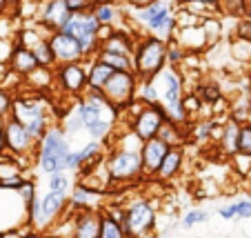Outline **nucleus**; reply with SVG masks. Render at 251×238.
<instances>
[{
    "label": "nucleus",
    "mask_w": 251,
    "mask_h": 238,
    "mask_svg": "<svg viewBox=\"0 0 251 238\" xmlns=\"http://www.w3.org/2000/svg\"><path fill=\"white\" fill-rule=\"evenodd\" d=\"M133 76L138 80H153L167 67V43L156 36H140L133 45Z\"/></svg>",
    "instance_id": "1"
},
{
    "label": "nucleus",
    "mask_w": 251,
    "mask_h": 238,
    "mask_svg": "<svg viewBox=\"0 0 251 238\" xmlns=\"http://www.w3.org/2000/svg\"><path fill=\"white\" fill-rule=\"evenodd\" d=\"M71 152L69 138H67L65 129L60 125H51L47 132L43 133V138L36 143V162H38L40 172L51 176V174L65 172V158Z\"/></svg>",
    "instance_id": "2"
},
{
    "label": "nucleus",
    "mask_w": 251,
    "mask_h": 238,
    "mask_svg": "<svg viewBox=\"0 0 251 238\" xmlns=\"http://www.w3.org/2000/svg\"><path fill=\"white\" fill-rule=\"evenodd\" d=\"M104 172L109 178V185H127V183L147 181L142 174V162L138 149L107 147L104 149Z\"/></svg>",
    "instance_id": "3"
},
{
    "label": "nucleus",
    "mask_w": 251,
    "mask_h": 238,
    "mask_svg": "<svg viewBox=\"0 0 251 238\" xmlns=\"http://www.w3.org/2000/svg\"><path fill=\"white\" fill-rule=\"evenodd\" d=\"M158 225V207L151 198L138 196L125 203V220L123 232L127 238H145L156 232Z\"/></svg>",
    "instance_id": "4"
},
{
    "label": "nucleus",
    "mask_w": 251,
    "mask_h": 238,
    "mask_svg": "<svg viewBox=\"0 0 251 238\" xmlns=\"http://www.w3.org/2000/svg\"><path fill=\"white\" fill-rule=\"evenodd\" d=\"M11 118H16L25 129L29 132L36 143L43 138V133L51 127V118H49V107L45 105L40 98H16L14 96V105H11Z\"/></svg>",
    "instance_id": "5"
},
{
    "label": "nucleus",
    "mask_w": 251,
    "mask_h": 238,
    "mask_svg": "<svg viewBox=\"0 0 251 238\" xmlns=\"http://www.w3.org/2000/svg\"><path fill=\"white\" fill-rule=\"evenodd\" d=\"M136 89H138V78L133 72H114V76L107 80V85L100 89L104 100L118 111V118L127 111V107L136 100Z\"/></svg>",
    "instance_id": "6"
},
{
    "label": "nucleus",
    "mask_w": 251,
    "mask_h": 238,
    "mask_svg": "<svg viewBox=\"0 0 251 238\" xmlns=\"http://www.w3.org/2000/svg\"><path fill=\"white\" fill-rule=\"evenodd\" d=\"M98 27H100L98 20H96L89 11H82V14L71 16L69 23H67L60 31L74 36V38L78 40V45H80L85 60H91V58H96V53H98V49H100V43H98V38H96Z\"/></svg>",
    "instance_id": "7"
},
{
    "label": "nucleus",
    "mask_w": 251,
    "mask_h": 238,
    "mask_svg": "<svg viewBox=\"0 0 251 238\" xmlns=\"http://www.w3.org/2000/svg\"><path fill=\"white\" fill-rule=\"evenodd\" d=\"M165 120H167V116L160 105H142L140 109L127 120V127L131 129V133L140 143H145V140H149V138H156L158 129L162 127Z\"/></svg>",
    "instance_id": "8"
},
{
    "label": "nucleus",
    "mask_w": 251,
    "mask_h": 238,
    "mask_svg": "<svg viewBox=\"0 0 251 238\" xmlns=\"http://www.w3.org/2000/svg\"><path fill=\"white\" fill-rule=\"evenodd\" d=\"M2 136H5V147L7 154H11L18 160H27V158H33L36 154V140L29 136V132L18 123L16 118H5V125H2Z\"/></svg>",
    "instance_id": "9"
},
{
    "label": "nucleus",
    "mask_w": 251,
    "mask_h": 238,
    "mask_svg": "<svg viewBox=\"0 0 251 238\" xmlns=\"http://www.w3.org/2000/svg\"><path fill=\"white\" fill-rule=\"evenodd\" d=\"M53 82L71 98H80L87 91V65L82 62H69V65L53 67Z\"/></svg>",
    "instance_id": "10"
},
{
    "label": "nucleus",
    "mask_w": 251,
    "mask_h": 238,
    "mask_svg": "<svg viewBox=\"0 0 251 238\" xmlns=\"http://www.w3.org/2000/svg\"><path fill=\"white\" fill-rule=\"evenodd\" d=\"M38 223L33 229L43 232V229H51V225H56L62 218V212L69 210V198H67V194L47 191L38 198Z\"/></svg>",
    "instance_id": "11"
},
{
    "label": "nucleus",
    "mask_w": 251,
    "mask_h": 238,
    "mask_svg": "<svg viewBox=\"0 0 251 238\" xmlns=\"http://www.w3.org/2000/svg\"><path fill=\"white\" fill-rule=\"evenodd\" d=\"M47 40H49V47H51L56 65H69V62H82L85 60L78 40L74 38V36H69V33L53 31V33L47 36Z\"/></svg>",
    "instance_id": "12"
},
{
    "label": "nucleus",
    "mask_w": 251,
    "mask_h": 238,
    "mask_svg": "<svg viewBox=\"0 0 251 238\" xmlns=\"http://www.w3.org/2000/svg\"><path fill=\"white\" fill-rule=\"evenodd\" d=\"M167 152H169V147L158 138H149V140H145V143H140L138 154H140L142 174H145V178L156 176L158 167H160V162H162V158H165Z\"/></svg>",
    "instance_id": "13"
},
{
    "label": "nucleus",
    "mask_w": 251,
    "mask_h": 238,
    "mask_svg": "<svg viewBox=\"0 0 251 238\" xmlns=\"http://www.w3.org/2000/svg\"><path fill=\"white\" fill-rule=\"evenodd\" d=\"M100 218H102V212L98 210L74 212V216H71V238H98Z\"/></svg>",
    "instance_id": "14"
},
{
    "label": "nucleus",
    "mask_w": 251,
    "mask_h": 238,
    "mask_svg": "<svg viewBox=\"0 0 251 238\" xmlns=\"http://www.w3.org/2000/svg\"><path fill=\"white\" fill-rule=\"evenodd\" d=\"M71 11L67 9L65 0H47L40 9V27H45L49 33L60 31L71 18Z\"/></svg>",
    "instance_id": "15"
},
{
    "label": "nucleus",
    "mask_w": 251,
    "mask_h": 238,
    "mask_svg": "<svg viewBox=\"0 0 251 238\" xmlns=\"http://www.w3.org/2000/svg\"><path fill=\"white\" fill-rule=\"evenodd\" d=\"M182 165H185V147H169V152L162 158L153 181H158V183L174 181V178L182 172Z\"/></svg>",
    "instance_id": "16"
},
{
    "label": "nucleus",
    "mask_w": 251,
    "mask_h": 238,
    "mask_svg": "<svg viewBox=\"0 0 251 238\" xmlns=\"http://www.w3.org/2000/svg\"><path fill=\"white\" fill-rule=\"evenodd\" d=\"M7 69H9L14 76L27 78L33 69H38V62L33 58V53L29 52L27 47H20V45L14 43V49L9 53V60H7Z\"/></svg>",
    "instance_id": "17"
},
{
    "label": "nucleus",
    "mask_w": 251,
    "mask_h": 238,
    "mask_svg": "<svg viewBox=\"0 0 251 238\" xmlns=\"http://www.w3.org/2000/svg\"><path fill=\"white\" fill-rule=\"evenodd\" d=\"M133 45H136V38H133L131 33H129L127 29H118V27H116L114 33H111L109 38L100 43V49H98V52L118 53V56H129V58H131Z\"/></svg>",
    "instance_id": "18"
},
{
    "label": "nucleus",
    "mask_w": 251,
    "mask_h": 238,
    "mask_svg": "<svg viewBox=\"0 0 251 238\" xmlns=\"http://www.w3.org/2000/svg\"><path fill=\"white\" fill-rule=\"evenodd\" d=\"M69 198V210L74 212H82V210H102L100 203H102V194H96V191H89L87 187H82L80 183L71 187V191L67 194Z\"/></svg>",
    "instance_id": "19"
},
{
    "label": "nucleus",
    "mask_w": 251,
    "mask_h": 238,
    "mask_svg": "<svg viewBox=\"0 0 251 238\" xmlns=\"http://www.w3.org/2000/svg\"><path fill=\"white\" fill-rule=\"evenodd\" d=\"M85 65H87V89L91 91H100L107 85V80L114 76V69L109 65H104L102 60H98V58L85 60Z\"/></svg>",
    "instance_id": "20"
},
{
    "label": "nucleus",
    "mask_w": 251,
    "mask_h": 238,
    "mask_svg": "<svg viewBox=\"0 0 251 238\" xmlns=\"http://www.w3.org/2000/svg\"><path fill=\"white\" fill-rule=\"evenodd\" d=\"M89 14L98 20V25L116 27V20L120 18V2H114V0H94V5L89 7Z\"/></svg>",
    "instance_id": "21"
},
{
    "label": "nucleus",
    "mask_w": 251,
    "mask_h": 238,
    "mask_svg": "<svg viewBox=\"0 0 251 238\" xmlns=\"http://www.w3.org/2000/svg\"><path fill=\"white\" fill-rule=\"evenodd\" d=\"M156 138L162 140L167 147H185V143H187V129L180 127V125H174V123H169V120H165V123H162V127L158 129Z\"/></svg>",
    "instance_id": "22"
},
{
    "label": "nucleus",
    "mask_w": 251,
    "mask_h": 238,
    "mask_svg": "<svg viewBox=\"0 0 251 238\" xmlns=\"http://www.w3.org/2000/svg\"><path fill=\"white\" fill-rule=\"evenodd\" d=\"M238 125L236 120L227 118L223 125L218 127V147L223 154H227V156H233L236 154V136H238Z\"/></svg>",
    "instance_id": "23"
},
{
    "label": "nucleus",
    "mask_w": 251,
    "mask_h": 238,
    "mask_svg": "<svg viewBox=\"0 0 251 238\" xmlns=\"http://www.w3.org/2000/svg\"><path fill=\"white\" fill-rule=\"evenodd\" d=\"M136 100H140L142 105H160L158 82L156 80H138Z\"/></svg>",
    "instance_id": "24"
},
{
    "label": "nucleus",
    "mask_w": 251,
    "mask_h": 238,
    "mask_svg": "<svg viewBox=\"0 0 251 238\" xmlns=\"http://www.w3.org/2000/svg\"><path fill=\"white\" fill-rule=\"evenodd\" d=\"M169 2L167 0H156V2H151V5H147V7H142V9H136V14H133V20H136L138 25H145L147 23H151L153 18H156L158 14H162L165 9H169Z\"/></svg>",
    "instance_id": "25"
},
{
    "label": "nucleus",
    "mask_w": 251,
    "mask_h": 238,
    "mask_svg": "<svg viewBox=\"0 0 251 238\" xmlns=\"http://www.w3.org/2000/svg\"><path fill=\"white\" fill-rule=\"evenodd\" d=\"M25 80L33 87L36 91H45L53 85V69H47V67H38V69H33Z\"/></svg>",
    "instance_id": "26"
},
{
    "label": "nucleus",
    "mask_w": 251,
    "mask_h": 238,
    "mask_svg": "<svg viewBox=\"0 0 251 238\" xmlns=\"http://www.w3.org/2000/svg\"><path fill=\"white\" fill-rule=\"evenodd\" d=\"M29 52L33 53L38 67H47V69H53L56 67V60H53V53H51V47H49V40L47 38H40L38 43L33 45Z\"/></svg>",
    "instance_id": "27"
},
{
    "label": "nucleus",
    "mask_w": 251,
    "mask_h": 238,
    "mask_svg": "<svg viewBox=\"0 0 251 238\" xmlns=\"http://www.w3.org/2000/svg\"><path fill=\"white\" fill-rule=\"evenodd\" d=\"M98 60H102L104 65H109L114 72H133V60L129 56H118V53H104L98 52L96 53Z\"/></svg>",
    "instance_id": "28"
},
{
    "label": "nucleus",
    "mask_w": 251,
    "mask_h": 238,
    "mask_svg": "<svg viewBox=\"0 0 251 238\" xmlns=\"http://www.w3.org/2000/svg\"><path fill=\"white\" fill-rule=\"evenodd\" d=\"M236 154L242 156H251V120L238 125V136H236Z\"/></svg>",
    "instance_id": "29"
},
{
    "label": "nucleus",
    "mask_w": 251,
    "mask_h": 238,
    "mask_svg": "<svg viewBox=\"0 0 251 238\" xmlns=\"http://www.w3.org/2000/svg\"><path fill=\"white\" fill-rule=\"evenodd\" d=\"M104 145L102 143H98V140H89L87 145H82L80 149H76V154H78V160H80V167L85 165V162H89V160H94L96 156H100V154H104Z\"/></svg>",
    "instance_id": "30"
},
{
    "label": "nucleus",
    "mask_w": 251,
    "mask_h": 238,
    "mask_svg": "<svg viewBox=\"0 0 251 238\" xmlns=\"http://www.w3.org/2000/svg\"><path fill=\"white\" fill-rule=\"evenodd\" d=\"M16 194H18V198L25 203V210H27V205H31L33 200L38 198V185H36L33 178H25L23 185L16 189Z\"/></svg>",
    "instance_id": "31"
},
{
    "label": "nucleus",
    "mask_w": 251,
    "mask_h": 238,
    "mask_svg": "<svg viewBox=\"0 0 251 238\" xmlns=\"http://www.w3.org/2000/svg\"><path fill=\"white\" fill-rule=\"evenodd\" d=\"M71 189V178L67 176V172L51 174L47 181V191H58V194H69Z\"/></svg>",
    "instance_id": "32"
},
{
    "label": "nucleus",
    "mask_w": 251,
    "mask_h": 238,
    "mask_svg": "<svg viewBox=\"0 0 251 238\" xmlns=\"http://www.w3.org/2000/svg\"><path fill=\"white\" fill-rule=\"evenodd\" d=\"M98 238H127L123 232V225L114 223L111 218H107V216L102 214V218H100V234Z\"/></svg>",
    "instance_id": "33"
},
{
    "label": "nucleus",
    "mask_w": 251,
    "mask_h": 238,
    "mask_svg": "<svg viewBox=\"0 0 251 238\" xmlns=\"http://www.w3.org/2000/svg\"><path fill=\"white\" fill-rule=\"evenodd\" d=\"M216 129H218V123L213 118H207V120H198L196 127L191 129V133H194L196 140H209L216 133Z\"/></svg>",
    "instance_id": "34"
},
{
    "label": "nucleus",
    "mask_w": 251,
    "mask_h": 238,
    "mask_svg": "<svg viewBox=\"0 0 251 238\" xmlns=\"http://www.w3.org/2000/svg\"><path fill=\"white\" fill-rule=\"evenodd\" d=\"M204 223H209L207 210H189L180 220V225L185 229H191V227H196V225H204Z\"/></svg>",
    "instance_id": "35"
},
{
    "label": "nucleus",
    "mask_w": 251,
    "mask_h": 238,
    "mask_svg": "<svg viewBox=\"0 0 251 238\" xmlns=\"http://www.w3.org/2000/svg\"><path fill=\"white\" fill-rule=\"evenodd\" d=\"M102 214L107 216V218H111L114 223H118V225H123V220H125V203H107V205L102 207Z\"/></svg>",
    "instance_id": "36"
},
{
    "label": "nucleus",
    "mask_w": 251,
    "mask_h": 238,
    "mask_svg": "<svg viewBox=\"0 0 251 238\" xmlns=\"http://www.w3.org/2000/svg\"><path fill=\"white\" fill-rule=\"evenodd\" d=\"M11 105H14V94H11V89L0 85V118H9Z\"/></svg>",
    "instance_id": "37"
},
{
    "label": "nucleus",
    "mask_w": 251,
    "mask_h": 238,
    "mask_svg": "<svg viewBox=\"0 0 251 238\" xmlns=\"http://www.w3.org/2000/svg\"><path fill=\"white\" fill-rule=\"evenodd\" d=\"M236 218H240V220H249L251 218V198L236 200Z\"/></svg>",
    "instance_id": "38"
},
{
    "label": "nucleus",
    "mask_w": 251,
    "mask_h": 238,
    "mask_svg": "<svg viewBox=\"0 0 251 238\" xmlns=\"http://www.w3.org/2000/svg\"><path fill=\"white\" fill-rule=\"evenodd\" d=\"M65 5L71 14H82V11H89L94 0H65Z\"/></svg>",
    "instance_id": "39"
},
{
    "label": "nucleus",
    "mask_w": 251,
    "mask_h": 238,
    "mask_svg": "<svg viewBox=\"0 0 251 238\" xmlns=\"http://www.w3.org/2000/svg\"><path fill=\"white\" fill-rule=\"evenodd\" d=\"M236 38L251 43V20H240L236 25Z\"/></svg>",
    "instance_id": "40"
},
{
    "label": "nucleus",
    "mask_w": 251,
    "mask_h": 238,
    "mask_svg": "<svg viewBox=\"0 0 251 238\" xmlns=\"http://www.w3.org/2000/svg\"><path fill=\"white\" fill-rule=\"evenodd\" d=\"M182 5H189V2H194V5H202V7H209V9L213 11H220L223 9V0H180Z\"/></svg>",
    "instance_id": "41"
},
{
    "label": "nucleus",
    "mask_w": 251,
    "mask_h": 238,
    "mask_svg": "<svg viewBox=\"0 0 251 238\" xmlns=\"http://www.w3.org/2000/svg\"><path fill=\"white\" fill-rule=\"evenodd\" d=\"M218 214H220V218H223V220H233V218H236V203L223 205L218 210Z\"/></svg>",
    "instance_id": "42"
},
{
    "label": "nucleus",
    "mask_w": 251,
    "mask_h": 238,
    "mask_svg": "<svg viewBox=\"0 0 251 238\" xmlns=\"http://www.w3.org/2000/svg\"><path fill=\"white\" fill-rule=\"evenodd\" d=\"M116 27H111V25H100L98 27V33H96V38H98V43H102V40H107L114 33Z\"/></svg>",
    "instance_id": "43"
},
{
    "label": "nucleus",
    "mask_w": 251,
    "mask_h": 238,
    "mask_svg": "<svg viewBox=\"0 0 251 238\" xmlns=\"http://www.w3.org/2000/svg\"><path fill=\"white\" fill-rule=\"evenodd\" d=\"M127 7H133V9H142V7L151 5V2H156V0H123Z\"/></svg>",
    "instance_id": "44"
},
{
    "label": "nucleus",
    "mask_w": 251,
    "mask_h": 238,
    "mask_svg": "<svg viewBox=\"0 0 251 238\" xmlns=\"http://www.w3.org/2000/svg\"><path fill=\"white\" fill-rule=\"evenodd\" d=\"M20 238H49L45 236L43 232H38V229H31V227H25L23 234H20Z\"/></svg>",
    "instance_id": "45"
},
{
    "label": "nucleus",
    "mask_w": 251,
    "mask_h": 238,
    "mask_svg": "<svg viewBox=\"0 0 251 238\" xmlns=\"http://www.w3.org/2000/svg\"><path fill=\"white\" fill-rule=\"evenodd\" d=\"M240 11L247 16H251V0H240Z\"/></svg>",
    "instance_id": "46"
},
{
    "label": "nucleus",
    "mask_w": 251,
    "mask_h": 238,
    "mask_svg": "<svg viewBox=\"0 0 251 238\" xmlns=\"http://www.w3.org/2000/svg\"><path fill=\"white\" fill-rule=\"evenodd\" d=\"M20 234H23V229H18V232H7V234H0V238H20Z\"/></svg>",
    "instance_id": "47"
},
{
    "label": "nucleus",
    "mask_w": 251,
    "mask_h": 238,
    "mask_svg": "<svg viewBox=\"0 0 251 238\" xmlns=\"http://www.w3.org/2000/svg\"><path fill=\"white\" fill-rule=\"evenodd\" d=\"M7 154V147H5V136H2V129H0V156Z\"/></svg>",
    "instance_id": "48"
},
{
    "label": "nucleus",
    "mask_w": 251,
    "mask_h": 238,
    "mask_svg": "<svg viewBox=\"0 0 251 238\" xmlns=\"http://www.w3.org/2000/svg\"><path fill=\"white\" fill-rule=\"evenodd\" d=\"M5 2L7 0H0V11H2V7H5Z\"/></svg>",
    "instance_id": "49"
},
{
    "label": "nucleus",
    "mask_w": 251,
    "mask_h": 238,
    "mask_svg": "<svg viewBox=\"0 0 251 238\" xmlns=\"http://www.w3.org/2000/svg\"><path fill=\"white\" fill-rule=\"evenodd\" d=\"M2 125H5V118H0V129H2Z\"/></svg>",
    "instance_id": "50"
},
{
    "label": "nucleus",
    "mask_w": 251,
    "mask_h": 238,
    "mask_svg": "<svg viewBox=\"0 0 251 238\" xmlns=\"http://www.w3.org/2000/svg\"><path fill=\"white\" fill-rule=\"evenodd\" d=\"M249 111H251V98H249Z\"/></svg>",
    "instance_id": "51"
},
{
    "label": "nucleus",
    "mask_w": 251,
    "mask_h": 238,
    "mask_svg": "<svg viewBox=\"0 0 251 238\" xmlns=\"http://www.w3.org/2000/svg\"><path fill=\"white\" fill-rule=\"evenodd\" d=\"M114 2H123V0H114Z\"/></svg>",
    "instance_id": "52"
}]
</instances>
